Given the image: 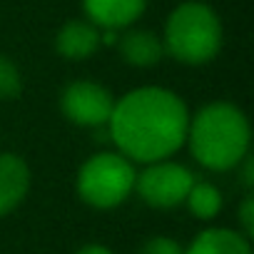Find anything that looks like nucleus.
<instances>
[{"mask_svg": "<svg viewBox=\"0 0 254 254\" xmlns=\"http://www.w3.org/2000/svg\"><path fill=\"white\" fill-rule=\"evenodd\" d=\"M105 127L122 157L150 165L170 160L185 145L190 110L172 90L137 87L115 100Z\"/></svg>", "mask_w": 254, "mask_h": 254, "instance_id": "f257e3e1", "label": "nucleus"}, {"mask_svg": "<svg viewBox=\"0 0 254 254\" xmlns=\"http://www.w3.org/2000/svg\"><path fill=\"white\" fill-rule=\"evenodd\" d=\"M249 120L232 102H209L190 117L187 140L192 157L214 172L234 170L249 152Z\"/></svg>", "mask_w": 254, "mask_h": 254, "instance_id": "f03ea898", "label": "nucleus"}, {"mask_svg": "<svg viewBox=\"0 0 254 254\" xmlns=\"http://www.w3.org/2000/svg\"><path fill=\"white\" fill-rule=\"evenodd\" d=\"M165 53L185 65H204L217 58L222 48V23L219 15L199 0H187L177 5L162 35Z\"/></svg>", "mask_w": 254, "mask_h": 254, "instance_id": "7ed1b4c3", "label": "nucleus"}, {"mask_svg": "<svg viewBox=\"0 0 254 254\" xmlns=\"http://www.w3.org/2000/svg\"><path fill=\"white\" fill-rule=\"evenodd\" d=\"M135 165L120 152H100L82 162L77 172V194L95 209L120 207L135 192Z\"/></svg>", "mask_w": 254, "mask_h": 254, "instance_id": "20e7f679", "label": "nucleus"}, {"mask_svg": "<svg viewBox=\"0 0 254 254\" xmlns=\"http://www.w3.org/2000/svg\"><path fill=\"white\" fill-rule=\"evenodd\" d=\"M194 180L197 177L185 165L172 162V160H160V162L145 165V170L135 180V190L145 204L155 209H172V207L185 204L187 192L192 190Z\"/></svg>", "mask_w": 254, "mask_h": 254, "instance_id": "39448f33", "label": "nucleus"}, {"mask_svg": "<svg viewBox=\"0 0 254 254\" xmlns=\"http://www.w3.org/2000/svg\"><path fill=\"white\" fill-rule=\"evenodd\" d=\"M60 107L63 115L80 127H105L112 115L115 97L100 82L75 80L63 90Z\"/></svg>", "mask_w": 254, "mask_h": 254, "instance_id": "423d86ee", "label": "nucleus"}, {"mask_svg": "<svg viewBox=\"0 0 254 254\" xmlns=\"http://www.w3.org/2000/svg\"><path fill=\"white\" fill-rule=\"evenodd\" d=\"M30 192V167L13 152H0V217L15 212Z\"/></svg>", "mask_w": 254, "mask_h": 254, "instance_id": "0eeeda50", "label": "nucleus"}, {"mask_svg": "<svg viewBox=\"0 0 254 254\" xmlns=\"http://www.w3.org/2000/svg\"><path fill=\"white\" fill-rule=\"evenodd\" d=\"M85 15L100 30H122L132 25L147 8V0H82Z\"/></svg>", "mask_w": 254, "mask_h": 254, "instance_id": "6e6552de", "label": "nucleus"}, {"mask_svg": "<svg viewBox=\"0 0 254 254\" xmlns=\"http://www.w3.org/2000/svg\"><path fill=\"white\" fill-rule=\"evenodd\" d=\"M100 48V28L90 20H67L55 35V50L65 60H85Z\"/></svg>", "mask_w": 254, "mask_h": 254, "instance_id": "1a4fd4ad", "label": "nucleus"}, {"mask_svg": "<svg viewBox=\"0 0 254 254\" xmlns=\"http://www.w3.org/2000/svg\"><path fill=\"white\" fill-rule=\"evenodd\" d=\"M117 48L122 60L132 67H152L165 55L162 38L150 30H130L127 35L117 38Z\"/></svg>", "mask_w": 254, "mask_h": 254, "instance_id": "9d476101", "label": "nucleus"}, {"mask_svg": "<svg viewBox=\"0 0 254 254\" xmlns=\"http://www.w3.org/2000/svg\"><path fill=\"white\" fill-rule=\"evenodd\" d=\"M185 254H252L249 239L227 227H212L199 232Z\"/></svg>", "mask_w": 254, "mask_h": 254, "instance_id": "9b49d317", "label": "nucleus"}, {"mask_svg": "<svg viewBox=\"0 0 254 254\" xmlns=\"http://www.w3.org/2000/svg\"><path fill=\"white\" fill-rule=\"evenodd\" d=\"M185 204L190 207V212L199 219H214L222 212V192L209 185V182H197L192 185V190L187 192Z\"/></svg>", "mask_w": 254, "mask_h": 254, "instance_id": "f8f14e48", "label": "nucleus"}, {"mask_svg": "<svg viewBox=\"0 0 254 254\" xmlns=\"http://www.w3.org/2000/svg\"><path fill=\"white\" fill-rule=\"evenodd\" d=\"M23 92V75L18 70V65L0 55V100H13Z\"/></svg>", "mask_w": 254, "mask_h": 254, "instance_id": "ddd939ff", "label": "nucleus"}, {"mask_svg": "<svg viewBox=\"0 0 254 254\" xmlns=\"http://www.w3.org/2000/svg\"><path fill=\"white\" fill-rule=\"evenodd\" d=\"M140 254H185V249L172 237H150L142 244Z\"/></svg>", "mask_w": 254, "mask_h": 254, "instance_id": "4468645a", "label": "nucleus"}, {"mask_svg": "<svg viewBox=\"0 0 254 254\" xmlns=\"http://www.w3.org/2000/svg\"><path fill=\"white\" fill-rule=\"evenodd\" d=\"M239 222H242V234L249 239L254 234V197L252 194H247L239 207Z\"/></svg>", "mask_w": 254, "mask_h": 254, "instance_id": "2eb2a0df", "label": "nucleus"}, {"mask_svg": "<svg viewBox=\"0 0 254 254\" xmlns=\"http://www.w3.org/2000/svg\"><path fill=\"white\" fill-rule=\"evenodd\" d=\"M242 182H244V187L247 190H252V185H254V162H252V157L247 155L244 160H242Z\"/></svg>", "mask_w": 254, "mask_h": 254, "instance_id": "dca6fc26", "label": "nucleus"}, {"mask_svg": "<svg viewBox=\"0 0 254 254\" xmlns=\"http://www.w3.org/2000/svg\"><path fill=\"white\" fill-rule=\"evenodd\" d=\"M75 254H115V252H110V249L102 247V244H87V247L77 249Z\"/></svg>", "mask_w": 254, "mask_h": 254, "instance_id": "f3484780", "label": "nucleus"}]
</instances>
